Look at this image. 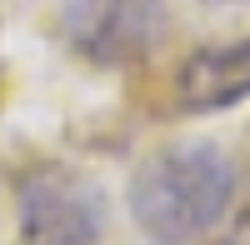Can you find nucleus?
I'll return each mask as SVG.
<instances>
[{
	"mask_svg": "<svg viewBox=\"0 0 250 245\" xmlns=\"http://www.w3.org/2000/svg\"><path fill=\"white\" fill-rule=\"evenodd\" d=\"M135 225L155 245H195L205 240L235 200V165L210 140H180L150 150L125 185Z\"/></svg>",
	"mask_w": 250,
	"mask_h": 245,
	"instance_id": "1",
	"label": "nucleus"
},
{
	"mask_svg": "<svg viewBox=\"0 0 250 245\" xmlns=\"http://www.w3.org/2000/svg\"><path fill=\"white\" fill-rule=\"evenodd\" d=\"M65 45L95 70H135L170 35L165 0H65Z\"/></svg>",
	"mask_w": 250,
	"mask_h": 245,
	"instance_id": "2",
	"label": "nucleus"
},
{
	"mask_svg": "<svg viewBox=\"0 0 250 245\" xmlns=\"http://www.w3.org/2000/svg\"><path fill=\"white\" fill-rule=\"evenodd\" d=\"M20 245H100L105 200L70 165H35L15 190Z\"/></svg>",
	"mask_w": 250,
	"mask_h": 245,
	"instance_id": "3",
	"label": "nucleus"
},
{
	"mask_svg": "<svg viewBox=\"0 0 250 245\" xmlns=\"http://www.w3.org/2000/svg\"><path fill=\"white\" fill-rule=\"evenodd\" d=\"M250 100V35L225 45H195L175 65V105L185 115H215Z\"/></svg>",
	"mask_w": 250,
	"mask_h": 245,
	"instance_id": "4",
	"label": "nucleus"
},
{
	"mask_svg": "<svg viewBox=\"0 0 250 245\" xmlns=\"http://www.w3.org/2000/svg\"><path fill=\"white\" fill-rule=\"evenodd\" d=\"M205 245H250V225L230 230V235H220V240H205Z\"/></svg>",
	"mask_w": 250,
	"mask_h": 245,
	"instance_id": "5",
	"label": "nucleus"
}]
</instances>
